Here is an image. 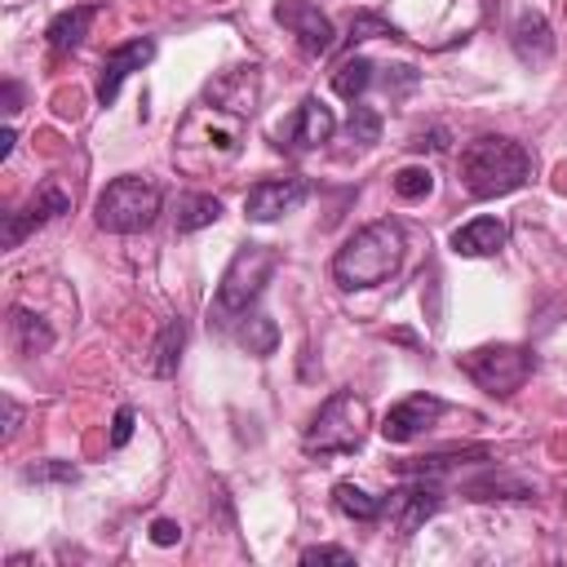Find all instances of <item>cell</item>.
Returning a JSON list of instances; mask_svg holds the SVG:
<instances>
[{
  "label": "cell",
  "instance_id": "obj_1",
  "mask_svg": "<svg viewBox=\"0 0 567 567\" xmlns=\"http://www.w3.org/2000/svg\"><path fill=\"white\" fill-rule=\"evenodd\" d=\"M244 120L239 111L221 106V102H199L186 111V120L177 124V137H173V159L177 168L186 173H208V168H221L239 155L244 146Z\"/></svg>",
  "mask_w": 567,
  "mask_h": 567
},
{
  "label": "cell",
  "instance_id": "obj_2",
  "mask_svg": "<svg viewBox=\"0 0 567 567\" xmlns=\"http://www.w3.org/2000/svg\"><path fill=\"white\" fill-rule=\"evenodd\" d=\"M461 186L465 195L474 199H496V195H509L518 190L527 177H532V151L514 137H501V133H483L474 142L461 146Z\"/></svg>",
  "mask_w": 567,
  "mask_h": 567
},
{
  "label": "cell",
  "instance_id": "obj_3",
  "mask_svg": "<svg viewBox=\"0 0 567 567\" xmlns=\"http://www.w3.org/2000/svg\"><path fill=\"white\" fill-rule=\"evenodd\" d=\"M399 261H403V226L390 221V217H381V221L354 230L337 248L332 279L341 288H377V284H385L399 270Z\"/></svg>",
  "mask_w": 567,
  "mask_h": 567
},
{
  "label": "cell",
  "instance_id": "obj_4",
  "mask_svg": "<svg viewBox=\"0 0 567 567\" xmlns=\"http://www.w3.org/2000/svg\"><path fill=\"white\" fill-rule=\"evenodd\" d=\"M363 434H368V403L354 390H332L310 416L301 447L310 456H346L363 447Z\"/></svg>",
  "mask_w": 567,
  "mask_h": 567
},
{
  "label": "cell",
  "instance_id": "obj_5",
  "mask_svg": "<svg viewBox=\"0 0 567 567\" xmlns=\"http://www.w3.org/2000/svg\"><path fill=\"white\" fill-rule=\"evenodd\" d=\"M275 266H279V252L270 244H244L230 257V266L221 270V284H217V297H213V310H208L213 323H230V319L248 315L257 306L261 288L270 284Z\"/></svg>",
  "mask_w": 567,
  "mask_h": 567
},
{
  "label": "cell",
  "instance_id": "obj_6",
  "mask_svg": "<svg viewBox=\"0 0 567 567\" xmlns=\"http://www.w3.org/2000/svg\"><path fill=\"white\" fill-rule=\"evenodd\" d=\"M159 217V186L146 177H115L93 204V221L111 235H137Z\"/></svg>",
  "mask_w": 567,
  "mask_h": 567
},
{
  "label": "cell",
  "instance_id": "obj_7",
  "mask_svg": "<svg viewBox=\"0 0 567 567\" xmlns=\"http://www.w3.org/2000/svg\"><path fill=\"white\" fill-rule=\"evenodd\" d=\"M532 368H536L532 350H527V346H514V341L478 346V350H465V354H461V372H465L478 390L501 394V399L514 394V390H523V381L532 377Z\"/></svg>",
  "mask_w": 567,
  "mask_h": 567
},
{
  "label": "cell",
  "instance_id": "obj_8",
  "mask_svg": "<svg viewBox=\"0 0 567 567\" xmlns=\"http://www.w3.org/2000/svg\"><path fill=\"white\" fill-rule=\"evenodd\" d=\"M71 208V195L53 182V177H44L40 186H35V195L22 204V208H13V213H4V230H0V248L4 252H13L35 226H44V221H53V217H62Z\"/></svg>",
  "mask_w": 567,
  "mask_h": 567
},
{
  "label": "cell",
  "instance_id": "obj_9",
  "mask_svg": "<svg viewBox=\"0 0 567 567\" xmlns=\"http://www.w3.org/2000/svg\"><path fill=\"white\" fill-rule=\"evenodd\" d=\"M306 195H310V182L306 177H261L244 195V217L248 221H279L284 213L301 208Z\"/></svg>",
  "mask_w": 567,
  "mask_h": 567
},
{
  "label": "cell",
  "instance_id": "obj_10",
  "mask_svg": "<svg viewBox=\"0 0 567 567\" xmlns=\"http://www.w3.org/2000/svg\"><path fill=\"white\" fill-rule=\"evenodd\" d=\"M439 505H443V487L434 483V474H416L412 483H403L399 492L385 496V514H390V523H394L403 536H412L425 518H434Z\"/></svg>",
  "mask_w": 567,
  "mask_h": 567
},
{
  "label": "cell",
  "instance_id": "obj_11",
  "mask_svg": "<svg viewBox=\"0 0 567 567\" xmlns=\"http://www.w3.org/2000/svg\"><path fill=\"white\" fill-rule=\"evenodd\" d=\"M275 22L288 27L297 35V44L306 53H315V58L332 53V44H337V31H332L328 13L319 4H310V0H275Z\"/></svg>",
  "mask_w": 567,
  "mask_h": 567
},
{
  "label": "cell",
  "instance_id": "obj_12",
  "mask_svg": "<svg viewBox=\"0 0 567 567\" xmlns=\"http://www.w3.org/2000/svg\"><path fill=\"white\" fill-rule=\"evenodd\" d=\"M332 133H337V115H332V106L323 97H301V106L292 111V120L275 128L279 146H288V151H315Z\"/></svg>",
  "mask_w": 567,
  "mask_h": 567
},
{
  "label": "cell",
  "instance_id": "obj_13",
  "mask_svg": "<svg viewBox=\"0 0 567 567\" xmlns=\"http://www.w3.org/2000/svg\"><path fill=\"white\" fill-rule=\"evenodd\" d=\"M439 416H443V399H439V394H408V399H399V403L385 412L381 439H385V443H412V439H421Z\"/></svg>",
  "mask_w": 567,
  "mask_h": 567
},
{
  "label": "cell",
  "instance_id": "obj_14",
  "mask_svg": "<svg viewBox=\"0 0 567 567\" xmlns=\"http://www.w3.org/2000/svg\"><path fill=\"white\" fill-rule=\"evenodd\" d=\"M151 58H155V40H151V35H137V40L115 44V49L102 58V75H97V102H102V106H111V102L120 97V84H124L133 71H142Z\"/></svg>",
  "mask_w": 567,
  "mask_h": 567
},
{
  "label": "cell",
  "instance_id": "obj_15",
  "mask_svg": "<svg viewBox=\"0 0 567 567\" xmlns=\"http://www.w3.org/2000/svg\"><path fill=\"white\" fill-rule=\"evenodd\" d=\"M505 239H509V230L501 217H474L452 230V252L456 257H492L505 248Z\"/></svg>",
  "mask_w": 567,
  "mask_h": 567
},
{
  "label": "cell",
  "instance_id": "obj_16",
  "mask_svg": "<svg viewBox=\"0 0 567 567\" xmlns=\"http://www.w3.org/2000/svg\"><path fill=\"white\" fill-rule=\"evenodd\" d=\"M514 53L527 62V66H545L549 53H554V35H549V22L532 9H523L514 18Z\"/></svg>",
  "mask_w": 567,
  "mask_h": 567
},
{
  "label": "cell",
  "instance_id": "obj_17",
  "mask_svg": "<svg viewBox=\"0 0 567 567\" xmlns=\"http://www.w3.org/2000/svg\"><path fill=\"white\" fill-rule=\"evenodd\" d=\"M93 18H97V4H75V9H62L53 22H49V49H58V53H71V49H80V40L89 35V27H93Z\"/></svg>",
  "mask_w": 567,
  "mask_h": 567
},
{
  "label": "cell",
  "instance_id": "obj_18",
  "mask_svg": "<svg viewBox=\"0 0 567 567\" xmlns=\"http://www.w3.org/2000/svg\"><path fill=\"white\" fill-rule=\"evenodd\" d=\"M9 341L18 354H44L53 346V328L40 315H31L27 306H13L9 310Z\"/></svg>",
  "mask_w": 567,
  "mask_h": 567
},
{
  "label": "cell",
  "instance_id": "obj_19",
  "mask_svg": "<svg viewBox=\"0 0 567 567\" xmlns=\"http://www.w3.org/2000/svg\"><path fill=\"white\" fill-rule=\"evenodd\" d=\"M217 217H221V199H217V195H204V190H190V195H182V199H177V213H173V221H177V235L204 230V226H213Z\"/></svg>",
  "mask_w": 567,
  "mask_h": 567
},
{
  "label": "cell",
  "instance_id": "obj_20",
  "mask_svg": "<svg viewBox=\"0 0 567 567\" xmlns=\"http://www.w3.org/2000/svg\"><path fill=\"white\" fill-rule=\"evenodd\" d=\"M332 505H337L346 518H354V523H372V518L385 514V501L372 496V492H363L359 483H337V487H332Z\"/></svg>",
  "mask_w": 567,
  "mask_h": 567
},
{
  "label": "cell",
  "instance_id": "obj_21",
  "mask_svg": "<svg viewBox=\"0 0 567 567\" xmlns=\"http://www.w3.org/2000/svg\"><path fill=\"white\" fill-rule=\"evenodd\" d=\"M372 62L368 58H346L337 71H332V89L346 97V102H354V97H363V89L372 84Z\"/></svg>",
  "mask_w": 567,
  "mask_h": 567
},
{
  "label": "cell",
  "instance_id": "obj_22",
  "mask_svg": "<svg viewBox=\"0 0 567 567\" xmlns=\"http://www.w3.org/2000/svg\"><path fill=\"white\" fill-rule=\"evenodd\" d=\"M182 341H186V323H182V319H168L164 332H159V341H155V372H159V377H168V372L177 368Z\"/></svg>",
  "mask_w": 567,
  "mask_h": 567
},
{
  "label": "cell",
  "instance_id": "obj_23",
  "mask_svg": "<svg viewBox=\"0 0 567 567\" xmlns=\"http://www.w3.org/2000/svg\"><path fill=\"white\" fill-rule=\"evenodd\" d=\"M390 186H394L399 199H425V195L434 190V173H430L425 164H403V168L390 177Z\"/></svg>",
  "mask_w": 567,
  "mask_h": 567
},
{
  "label": "cell",
  "instance_id": "obj_24",
  "mask_svg": "<svg viewBox=\"0 0 567 567\" xmlns=\"http://www.w3.org/2000/svg\"><path fill=\"white\" fill-rule=\"evenodd\" d=\"M275 323L266 319V315H248L244 319V328H239V341L248 346V354H270L275 350Z\"/></svg>",
  "mask_w": 567,
  "mask_h": 567
},
{
  "label": "cell",
  "instance_id": "obj_25",
  "mask_svg": "<svg viewBox=\"0 0 567 567\" xmlns=\"http://www.w3.org/2000/svg\"><path fill=\"white\" fill-rule=\"evenodd\" d=\"M346 137L359 142V146H377L381 142V115L372 106H354L350 111V124H346Z\"/></svg>",
  "mask_w": 567,
  "mask_h": 567
},
{
  "label": "cell",
  "instance_id": "obj_26",
  "mask_svg": "<svg viewBox=\"0 0 567 567\" xmlns=\"http://www.w3.org/2000/svg\"><path fill=\"white\" fill-rule=\"evenodd\" d=\"M372 35H399V31H394L385 18L368 13V9L354 13V18H350V31H346V44H359V40H372Z\"/></svg>",
  "mask_w": 567,
  "mask_h": 567
},
{
  "label": "cell",
  "instance_id": "obj_27",
  "mask_svg": "<svg viewBox=\"0 0 567 567\" xmlns=\"http://www.w3.org/2000/svg\"><path fill=\"white\" fill-rule=\"evenodd\" d=\"M75 474H80V470H75L71 461H44V465H27V470H22L27 483H53V478H58V483H71Z\"/></svg>",
  "mask_w": 567,
  "mask_h": 567
},
{
  "label": "cell",
  "instance_id": "obj_28",
  "mask_svg": "<svg viewBox=\"0 0 567 567\" xmlns=\"http://www.w3.org/2000/svg\"><path fill=\"white\" fill-rule=\"evenodd\" d=\"M301 563H306V567H315V563L354 567V554H350V549H341V545H315V549H306V554H301Z\"/></svg>",
  "mask_w": 567,
  "mask_h": 567
},
{
  "label": "cell",
  "instance_id": "obj_29",
  "mask_svg": "<svg viewBox=\"0 0 567 567\" xmlns=\"http://www.w3.org/2000/svg\"><path fill=\"white\" fill-rule=\"evenodd\" d=\"M465 492H470V496H478V501H483V492H509L514 501H523V496H532V492H527L523 483H509V478H478V483H470Z\"/></svg>",
  "mask_w": 567,
  "mask_h": 567
},
{
  "label": "cell",
  "instance_id": "obj_30",
  "mask_svg": "<svg viewBox=\"0 0 567 567\" xmlns=\"http://www.w3.org/2000/svg\"><path fill=\"white\" fill-rule=\"evenodd\" d=\"M128 439H133V408H120L115 425H111V447H124Z\"/></svg>",
  "mask_w": 567,
  "mask_h": 567
},
{
  "label": "cell",
  "instance_id": "obj_31",
  "mask_svg": "<svg viewBox=\"0 0 567 567\" xmlns=\"http://www.w3.org/2000/svg\"><path fill=\"white\" fill-rule=\"evenodd\" d=\"M151 540H155V545H177V540H182V527H177L173 518H155V523H151Z\"/></svg>",
  "mask_w": 567,
  "mask_h": 567
},
{
  "label": "cell",
  "instance_id": "obj_32",
  "mask_svg": "<svg viewBox=\"0 0 567 567\" xmlns=\"http://www.w3.org/2000/svg\"><path fill=\"white\" fill-rule=\"evenodd\" d=\"M0 408H4V439H13V434H18V425H22V408L13 403V394H4V399H0Z\"/></svg>",
  "mask_w": 567,
  "mask_h": 567
},
{
  "label": "cell",
  "instance_id": "obj_33",
  "mask_svg": "<svg viewBox=\"0 0 567 567\" xmlns=\"http://www.w3.org/2000/svg\"><path fill=\"white\" fill-rule=\"evenodd\" d=\"M18 106H22V84L4 80V115H18Z\"/></svg>",
  "mask_w": 567,
  "mask_h": 567
},
{
  "label": "cell",
  "instance_id": "obj_34",
  "mask_svg": "<svg viewBox=\"0 0 567 567\" xmlns=\"http://www.w3.org/2000/svg\"><path fill=\"white\" fill-rule=\"evenodd\" d=\"M9 151H13V128L0 133V159H9Z\"/></svg>",
  "mask_w": 567,
  "mask_h": 567
}]
</instances>
